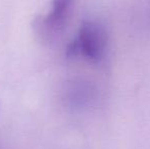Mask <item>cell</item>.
<instances>
[{
    "instance_id": "cell-1",
    "label": "cell",
    "mask_w": 150,
    "mask_h": 149,
    "mask_svg": "<svg viewBox=\"0 0 150 149\" xmlns=\"http://www.w3.org/2000/svg\"><path fill=\"white\" fill-rule=\"evenodd\" d=\"M107 41L104 27L97 22L88 20L82 25L77 38L69 45L67 55L69 58L83 56L93 64H99L106 53Z\"/></svg>"
},
{
    "instance_id": "cell-2",
    "label": "cell",
    "mask_w": 150,
    "mask_h": 149,
    "mask_svg": "<svg viewBox=\"0 0 150 149\" xmlns=\"http://www.w3.org/2000/svg\"><path fill=\"white\" fill-rule=\"evenodd\" d=\"M74 0H53L51 11L35 18L34 31L44 42H51L62 32L71 13Z\"/></svg>"
},
{
    "instance_id": "cell-3",
    "label": "cell",
    "mask_w": 150,
    "mask_h": 149,
    "mask_svg": "<svg viewBox=\"0 0 150 149\" xmlns=\"http://www.w3.org/2000/svg\"><path fill=\"white\" fill-rule=\"evenodd\" d=\"M99 93L96 86L85 79H73L64 85L62 98L73 109H87L96 104Z\"/></svg>"
}]
</instances>
